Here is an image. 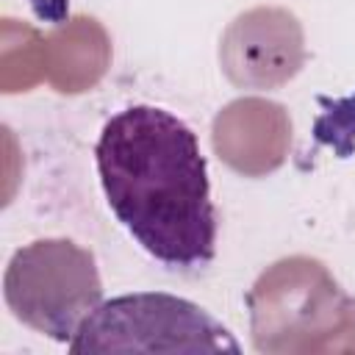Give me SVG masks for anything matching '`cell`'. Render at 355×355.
Returning <instances> with one entry per match:
<instances>
[{
	"instance_id": "1",
	"label": "cell",
	"mask_w": 355,
	"mask_h": 355,
	"mask_svg": "<svg viewBox=\"0 0 355 355\" xmlns=\"http://www.w3.org/2000/svg\"><path fill=\"white\" fill-rule=\"evenodd\" d=\"M105 202L136 244L172 272H202L216 255V208L197 133L158 105H128L94 147Z\"/></svg>"
},
{
	"instance_id": "2",
	"label": "cell",
	"mask_w": 355,
	"mask_h": 355,
	"mask_svg": "<svg viewBox=\"0 0 355 355\" xmlns=\"http://www.w3.org/2000/svg\"><path fill=\"white\" fill-rule=\"evenodd\" d=\"M86 352H241L236 336L205 308L166 291L103 300L67 344Z\"/></svg>"
},
{
	"instance_id": "3",
	"label": "cell",
	"mask_w": 355,
	"mask_h": 355,
	"mask_svg": "<svg viewBox=\"0 0 355 355\" xmlns=\"http://www.w3.org/2000/svg\"><path fill=\"white\" fill-rule=\"evenodd\" d=\"M3 300L14 319L69 344L83 319L103 302L97 261L72 239H36L11 255Z\"/></svg>"
}]
</instances>
